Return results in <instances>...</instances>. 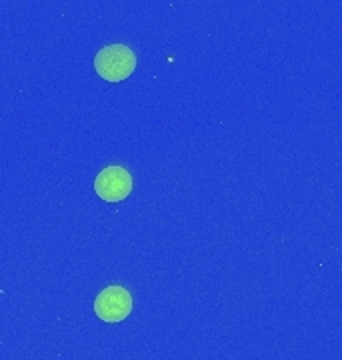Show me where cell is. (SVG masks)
<instances>
[{"instance_id":"obj_1","label":"cell","mask_w":342,"mask_h":360,"mask_svg":"<svg viewBox=\"0 0 342 360\" xmlns=\"http://www.w3.org/2000/svg\"><path fill=\"white\" fill-rule=\"evenodd\" d=\"M137 68V54L125 44H108L94 56V70L108 82L127 80Z\"/></svg>"},{"instance_id":"obj_2","label":"cell","mask_w":342,"mask_h":360,"mask_svg":"<svg viewBox=\"0 0 342 360\" xmlns=\"http://www.w3.org/2000/svg\"><path fill=\"white\" fill-rule=\"evenodd\" d=\"M132 176L127 168L106 167L94 179V191L106 202H120L132 193Z\"/></svg>"},{"instance_id":"obj_3","label":"cell","mask_w":342,"mask_h":360,"mask_svg":"<svg viewBox=\"0 0 342 360\" xmlns=\"http://www.w3.org/2000/svg\"><path fill=\"white\" fill-rule=\"evenodd\" d=\"M94 312L104 322H122L132 312V296L122 286H108L96 296Z\"/></svg>"}]
</instances>
